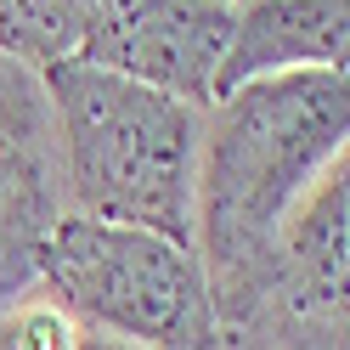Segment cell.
Segmentation results:
<instances>
[{
  "mask_svg": "<svg viewBox=\"0 0 350 350\" xmlns=\"http://www.w3.org/2000/svg\"><path fill=\"white\" fill-rule=\"evenodd\" d=\"M350 152L345 68H294L249 79L204 107L192 249L209 277L215 327L271 294L277 243L311 181Z\"/></svg>",
  "mask_w": 350,
  "mask_h": 350,
  "instance_id": "obj_1",
  "label": "cell"
},
{
  "mask_svg": "<svg viewBox=\"0 0 350 350\" xmlns=\"http://www.w3.org/2000/svg\"><path fill=\"white\" fill-rule=\"evenodd\" d=\"M57 136L62 204L91 221L192 243L204 107L79 57L40 68Z\"/></svg>",
  "mask_w": 350,
  "mask_h": 350,
  "instance_id": "obj_2",
  "label": "cell"
},
{
  "mask_svg": "<svg viewBox=\"0 0 350 350\" xmlns=\"http://www.w3.org/2000/svg\"><path fill=\"white\" fill-rule=\"evenodd\" d=\"M34 288H46L85 334L147 350L215 345V299L198 249L142 226L62 209L34 254Z\"/></svg>",
  "mask_w": 350,
  "mask_h": 350,
  "instance_id": "obj_3",
  "label": "cell"
},
{
  "mask_svg": "<svg viewBox=\"0 0 350 350\" xmlns=\"http://www.w3.org/2000/svg\"><path fill=\"white\" fill-rule=\"evenodd\" d=\"M226 34L232 0H102L74 57L209 107Z\"/></svg>",
  "mask_w": 350,
  "mask_h": 350,
  "instance_id": "obj_4",
  "label": "cell"
},
{
  "mask_svg": "<svg viewBox=\"0 0 350 350\" xmlns=\"http://www.w3.org/2000/svg\"><path fill=\"white\" fill-rule=\"evenodd\" d=\"M62 209L68 204L40 68L0 51V305L34 282V254Z\"/></svg>",
  "mask_w": 350,
  "mask_h": 350,
  "instance_id": "obj_5",
  "label": "cell"
},
{
  "mask_svg": "<svg viewBox=\"0 0 350 350\" xmlns=\"http://www.w3.org/2000/svg\"><path fill=\"white\" fill-rule=\"evenodd\" d=\"M350 62V0H232V34L215 68V96L249 79Z\"/></svg>",
  "mask_w": 350,
  "mask_h": 350,
  "instance_id": "obj_6",
  "label": "cell"
},
{
  "mask_svg": "<svg viewBox=\"0 0 350 350\" xmlns=\"http://www.w3.org/2000/svg\"><path fill=\"white\" fill-rule=\"evenodd\" d=\"M345 282H350V159H334L311 181V192L294 204L288 226H282L277 277L260 305H277V311H345Z\"/></svg>",
  "mask_w": 350,
  "mask_h": 350,
  "instance_id": "obj_7",
  "label": "cell"
},
{
  "mask_svg": "<svg viewBox=\"0 0 350 350\" xmlns=\"http://www.w3.org/2000/svg\"><path fill=\"white\" fill-rule=\"evenodd\" d=\"M6 6H12L17 57L46 68V62L79 51V34H85V23H91V12L102 0H6Z\"/></svg>",
  "mask_w": 350,
  "mask_h": 350,
  "instance_id": "obj_8",
  "label": "cell"
},
{
  "mask_svg": "<svg viewBox=\"0 0 350 350\" xmlns=\"http://www.w3.org/2000/svg\"><path fill=\"white\" fill-rule=\"evenodd\" d=\"M79 334L85 327L34 282L0 305V350H79Z\"/></svg>",
  "mask_w": 350,
  "mask_h": 350,
  "instance_id": "obj_9",
  "label": "cell"
},
{
  "mask_svg": "<svg viewBox=\"0 0 350 350\" xmlns=\"http://www.w3.org/2000/svg\"><path fill=\"white\" fill-rule=\"evenodd\" d=\"M79 350H147V345H124V339H107V334H79Z\"/></svg>",
  "mask_w": 350,
  "mask_h": 350,
  "instance_id": "obj_10",
  "label": "cell"
},
{
  "mask_svg": "<svg viewBox=\"0 0 350 350\" xmlns=\"http://www.w3.org/2000/svg\"><path fill=\"white\" fill-rule=\"evenodd\" d=\"M0 51L17 57V40H12V6H6V0H0Z\"/></svg>",
  "mask_w": 350,
  "mask_h": 350,
  "instance_id": "obj_11",
  "label": "cell"
}]
</instances>
